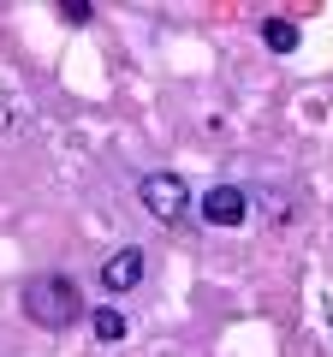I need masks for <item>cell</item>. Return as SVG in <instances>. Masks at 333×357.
<instances>
[{
  "label": "cell",
  "instance_id": "cell-7",
  "mask_svg": "<svg viewBox=\"0 0 333 357\" xmlns=\"http://www.w3.org/2000/svg\"><path fill=\"white\" fill-rule=\"evenodd\" d=\"M60 18H65V24H90L95 6H90V0H60Z\"/></svg>",
  "mask_w": 333,
  "mask_h": 357
},
{
  "label": "cell",
  "instance_id": "cell-4",
  "mask_svg": "<svg viewBox=\"0 0 333 357\" xmlns=\"http://www.w3.org/2000/svg\"><path fill=\"white\" fill-rule=\"evenodd\" d=\"M143 274H149V256H143L137 244H119V250L102 262V286H107L114 298H119V292H137Z\"/></svg>",
  "mask_w": 333,
  "mask_h": 357
},
{
  "label": "cell",
  "instance_id": "cell-2",
  "mask_svg": "<svg viewBox=\"0 0 333 357\" xmlns=\"http://www.w3.org/2000/svg\"><path fill=\"white\" fill-rule=\"evenodd\" d=\"M137 197H143V208H149L161 227H179V220L191 215V185H185L179 173H143Z\"/></svg>",
  "mask_w": 333,
  "mask_h": 357
},
{
  "label": "cell",
  "instance_id": "cell-6",
  "mask_svg": "<svg viewBox=\"0 0 333 357\" xmlns=\"http://www.w3.org/2000/svg\"><path fill=\"white\" fill-rule=\"evenodd\" d=\"M90 333H95V340H107V345H114V340H125V316H119V310H95V316H90Z\"/></svg>",
  "mask_w": 333,
  "mask_h": 357
},
{
  "label": "cell",
  "instance_id": "cell-3",
  "mask_svg": "<svg viewBox=\"0 0 333 357\" xmlns=\"http://www.w3.org/2000/svg\"><path fill=\"white\" fill-rule=\"evenodd\" d=\"M196 215H203L208 227H244V220H250V191H244V185H215V191H203Z\"/></svg>",
  "mask_w": 333,
  "mask_h": 357
},
{
  "label": "cell",
  "instance_id": "cell-1",
  "mask_svg": "<svg viewBox=\"0 0 333 357\" xmlns=\"http://www.w3.org/2000/svg\"><path fill=\"white\" fill-rule=\"evenodd\" d=\"M18 304H24V316L36 321V328H48V333L72 328V321L84 316V298H77V286L65 280V274H30L24 292H18Z\"/></svg>",
  "mask_w": 333,
  "mask_h": 357
},
{
  "label": "cell",
  "instance_id": "cell-5",
  "mask_svg": "<svg viewBox=\"0 0 333 357\" xmlns=\"http://www.w3.org/2000/svg\"><path fill=\"white\" fill-rule=\"evenodd\" d=\"M262 42H268L274 54H292L297 48V24L292 18H262Z\"/></svg>",
  "mask_w": 333,
  "mask_h": 357
}]
</instances>
